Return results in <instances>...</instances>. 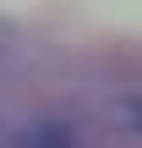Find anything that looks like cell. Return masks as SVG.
<instances>
[{"label":"cell","mask_w":142,"mask_h":148,"mask_svg":"<svg viewBox=\"0 0 142 148\" xmlns=\"http://www.w3.org/2000/svg\"><path fill=\"white\" fill-rule=\"evenodd\" d=\"M16 148H77V132L66 121H33V126H22Z\"/></svg>","instance_id":"1"},{"label":"cell","mask_w":142,"mask_h":148,"mask_svg":"<svg viewBox=\"0 0 142 148\" xmlns=\"http://www.w3.org/2000/svg\"><path fill=\"white\" fill-rule=\"evenodd\" d=\"M131 115H137V126H142V104H137V110H131Z\"/></svg>","instance_id":"2"}]
</instances>
